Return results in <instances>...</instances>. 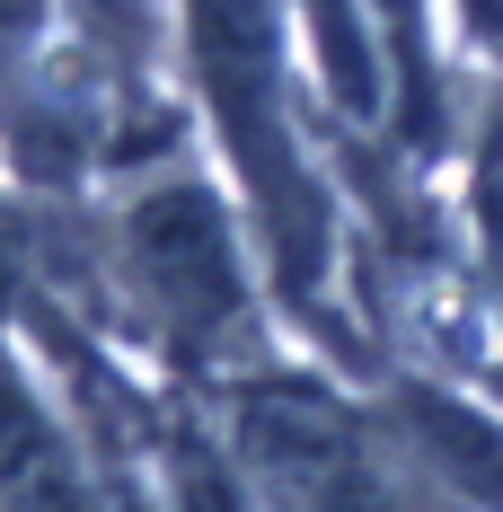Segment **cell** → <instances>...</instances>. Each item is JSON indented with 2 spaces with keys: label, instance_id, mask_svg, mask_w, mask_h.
Returning <instances> with one entry per match:
<instances>
[]
</instances>
